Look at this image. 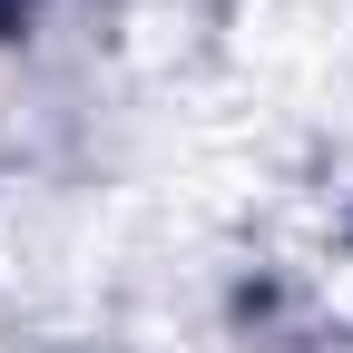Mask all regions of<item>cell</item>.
<instances>
[{
  "mask_svg": "<svg viewBox=\"0 0 353 353\" xmlns=\"http://www.w3.org/2000/svg\"><path fill=\"white\" fill-rule=\"evenodd\" d=\"M285 285H294V304L324 334H353V206L314 216V226L285 245Z\"/></svg>",
  "mask_w": 353,
  "mask_h": 353,
  "instance_id": "6da1fadb",
  "label": "cell"
}]
</instances>
